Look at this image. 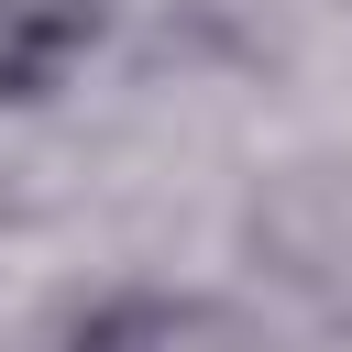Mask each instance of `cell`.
Here are the masks:
<instances>
[{
    "label": "cell",
    "mask_w": 352,
    "mask_h": 352,
    "mask_svg": "<svg viewBox=\"0 0 352 352\" xmlns=\"http://www.w3.org/2000/svg\"><path fill=\"white\" fill-rule=\"evenodd\" d=\"M242 264L275 297L352 319V154H286L242 198Z\"/></svg>",
    "instance_id": "obj_1"
},
{
    "label": "cell",
    "mask_w": 352,
    "mask_h": 352,
    "mask_svg": "<svg viewBox=\"0 0 352 352\" xmlns=\"http://www.w3.org/2000/svg\"><path fill=\"white\" fill-rule=\"evenodd\" d=\"M44 352H275L264 308L220 297V286H154V275H121V286H88Z\"/></svg>",
    "instance_id": "obj_2"
},
{
    "label": "cell",
    "mask_w": 352,
    "mask_h": 352,
    "mask_svg": "<svg viewBox=\"0 0 352 352\" xmlns=\"http://www.w3.org/2000/svg\"><path fill=\"white\" fill-rule=\"evenodd\" d=\"M121 33V0H0V110H55Z\"/></svg>",
    "instance_id": "obj_3"
}]
</instances>
